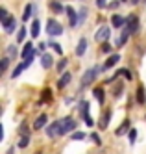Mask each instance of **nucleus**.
<instances>
[{"instance_id": "39", "label": "nucleus", "mask_w": 146, "mask_h": 154, "mask_svg": "<svg viewBox=\"0 0 146 154\" xmlns=\"http://www.w3.org/2000/svg\"><path fill=\"white\" fill-rule=\"evenodd\" d=\"M120 74H124V76H126L128 80H131V72H130L128 69H120Z\"/></svg>"}, {"instance_id": "8", "label": "nucleus", "mask_w": 146, "mask_h": 154, "mask_svg": "<svg viewBox=\"0 0 146 154\" xmlns=\"http://www.w3.org/2000/svg\"><path fill=\"white\" fill-rule=\"evenodd\" d=\"M130 35H131V32H130V30L124 26V28H122V34H120V37L117 39V43H115V45H117L118 48H120V47H124L126 43H128V37H130Z\"/></svg>"}, {"instance_id": "35", "label": "nucleus", "mask_w": 146, "mask_h": 154, "mask_svg": "<svg viewBox=\"0 0 146 154\" xmlns=\"http://www.w3.org/2000/svg\"><path fill=\"white\" fill-rule=\"evenodd\" d=\"M102 52H106V54H107V52H111V45H109L107 41H106V43H102Z\"/></svg>"}, {"instance_id": "24", "label": "nucleus", "mask_w": 146, "mask_h": 154, "mask_svg": "<svg viewBox=\"0 0 146 154\" xmlns=\"http://www.w3.org/2000/svg\"><path fill=\"white\" fill-rule=\"evenodd\" d=\"M50 9H52L54 13H61V11H65V8H63L59 2H55V0H54V2H50Z\"/></svg>"}, {"instance_id": "5", "label": "nucleus", "mask_w": 146, "mask_h": 154, "mask_svg": "<svg viewBox=\"0 0 146 154\" xmlns=\"http://www.w3.org/2000/svg\"><path fill=\"white\" fill-rule=\"evenodd\" d=\"M80 113L83 115V121H85L87 126H93V125H94L93 119H91V115H89V102H85V100L80 102Z\"/></svg>"}, {"instance_id": "6", "label": "nucleus", "mask_w": 146, "mask_h": 154, "mask_svg": "<svg viewBox=\"0 0 146 154\" xmlns=\"http://www.w3.org/2000/svg\"><path fill=\"white\" fill-rule=\"evenodd\" d=\"M126 28L131 32V34H137L139 32V17L137 15H130L126 19Z\"/></svg>"}, {"instance_id": "9", "label": "nucleus", "mask_w": 146, "mask_h": 154, "mask_svg": "<svg viewBox=\"0 0 146 154\" xmlns=\"http://www.w3.org/2000/svg\"><path fill=\"white\" fill-rule=\"evenodd\" d=\"M118 60H120V54H113V56H109L107 60H106V63H104V71H107V69H111L113 65H117L118 63Z\"/></svg>"}, {"instance_id": "27", "label": "nucleus", "mask_w": 146, "mask_h": 154, "mask_svg": "<svg viewBox=\"0 0 146 154\" xmlns=\"http://www.w3.org/2000/svg\"><path fill=\"white\" fill-rule=\"evenodd\" d=\"M28 143H30V136H22L20 141H19V147H20V149H26Z\"/></svg>"}, {"instance_id": "4", "label": "nucleus", "mask_w": 146, "mask_h": 154, "mask_svg": "<svg viewBox=\"0 0 146 154\" xmlns=\"http://www.w3.org/2000/svg\"><path fill=\"white\" fill-rule=\"evenodd\" d=\"M65 11H67V15H69V23H70V26H72V28L80 26V15L76 13V9H74V8L67 6V8H65Z\"/></svg>"}, {"instance_id": "23", "label": "nucleus", "mask_w": 146, "mask_h": 154, "mask_svg": "<svg viewBox=\"0 0 146 154\" xmlns=\"http://www.w3.org/2000/svg\"><path fill=\"white\" fill-rule=\"evenodd\" d=\"M39 24H41L39 20H33V23H31V37H33V39L39 37V30H41V26H39Z\"/></svg>"}, {"instance_id": "36", "label": "nucleus", "mask_w": 146, "mask_h": 154, "mask_svg": "<svg viewBox=\"0 0 146 154\" xmlns=\"http://www.w3.org/2000/svg\"><path fill=\"white\" fill-rule=\"evenodd\" d=\"M85 17H87V9L83 8V9H80V23H83Z\"/></svg>"}, {"instance_id": "2", "label": "nucleus", "mask_w": 146, "mask_h": 154, "mask_svg": "<svg viewBox=\"0 0 146 154\" xmlns=\"http://www.w3.org/2000/svg\"><path fill=\"white\" fill-rule=\"evenodd\" d=\"M100 71H102V69H100V67H93V69H89L83 76H82V85L85 87V85H89V84H91L94 78H96V76H98V72Z\"/></svg>"}, {"instance_id": "22", "label": "nucleus", "mask_w": 146, "mask_h": 154, "mask_svg": "<svg viewBox=\"0 0 146 154\" xmlns=\"http://www.w3.org/2000/svg\"><path fill=\"white\" fill-rule=\"evenodd\" d=\"M46 134H48L50 137H55V136H59V134H58V125H55V123L48 125V126H46Z\"/></svg>"}, {"instance_id": "46", "label": "nucleus", "mask_w": 146, "mask_h": 154, "mask_svg": "<svg viewBox=\"0 0 146 154\" xmlns=\"http://www.w3.org/2000/svg\"><path fill=\"white\" fill-rule=\"evenodd\" d=\"M144 2H146V0H144Z\"/></svg>"}, {"instance_id": "44", "label": "nucleus", "mask_w": 146, "mask_h": 154, "mask_svg": "<svg viewBox=\"0 0 146 154\" xmlns=\"http://www.w3.org/2000/svg\"><path fill=\"white\" fill-rule=\"evenodd\" d=\"M141 2V0H131V4H139Z\"/></svg>"}, {"instance_id": "43", "label": "nucleus", "mask_w": 146, "mask_h": 154, "mask_svg": "<svg viewBox=\"0 0 146 154\" xmlns=\"http://www.w3.org/2000/svg\"><path fill=\"white\" fill-rule=\"evenodd\" d=\"M39 50L44 52V50H46V45H44V43H41V45H39Z\"/></svg>"}, {"instance_id": "34", "label": "nucleus", "mask_w": 146, "mask_h": 154, "mask_svg": "<svg viewBox=\"0 0 146 154\" xmlns=\"http://www.w3.org/2000/svg\"><path fill=\"white\" fill-rule=\"evenodd\" d=\"M50 47H52V48H54L55 52H58V54H59V56H61V54H63V48H61V47L58 45V43H52V45H50Z\"/></svg>"}, {"instance_id": "41", "label": "nucleus", "mask_w": 146, "mask_h": 154, "mask_svg": "<svg viewBox=\"0 0 146 154\" xmlns=\"http://www.w3.org/2000/svg\"><path fill=\"white\" fill-rule=\"evenodd\" d=\"M106 4H107V0H96V6H98V8H102V9L106 8Z\"/></svg>"}, {"instance_id": "25", "label": "nucleus", "mask_w": 146, "mask_h": 154, "mask_svg": "<svg viewBox=\"0 0 146 154\" xmlns=\"http://www.w3.org/2000/svg\"><path fill=\"white\" fill-rule=\"evenodd\" d=\"M7 65H9V58H2V61H0V72H6L7 71Z\"/></svg>"}, {"instance_id": "42", "label": "nucleus", "mask_w": 146, "mask_h": 154, "mask_svg": "<svg viewBox=\"0 0 146 154\" xmlns=\"http://www.w3.org/2000/svg\"><path fill=\"white\" fill-rule=\"evenodd\" d=\"M122 2V0H115V2H111L109 4V9H115V8H118V4Z\"/></svg>"}, {"instance_id": "16", "label": "nucleus", "mask_w": 146, "mask_h": 154, "mask_svg": "<svg viewBox=\"0 0 146 154\" xmlns=\"http://www.w3.org/2000/svg\"><path fill=\"white\" fill-rule=\"evenodd\" d=\"M52 63H54V61H52V56L44 52L43 56H41V65H43V69H50V67H52Z\"/></svg>"}, {"instance_id": "13", "label": "nucleus", "mask_w": 146, "mask_h": 154, "mask_svg": "<svg viewBox=\"0 0 146 154\" xmlns=\"http://www.w3.org/2000/svg\"><path fill=\"white\" fill-rule=\"evenodd\" d=\"M111 23H113V26L118 30V28H124L126 26V19L120 17V15H113V17H111Z\"/></svg>"}, {"instance_id": "31", "label": "nucleus", "mask_w": 146, "mask_h": 154, "mask_svg": "<svg viewBox=\"0 0 146 154\" xmlns=\"http://www.w3.org/2000/svg\"><path fill=\"white\" fill-rule=\"evenodd\" d=\"M67 65H69V61H67V58H63L59 63H58V71L61 72V71H65V67H67Z\"/></svg>"}, {"instance_id": "21", "label": "nucleus", "mask_w": 146, "mask_h": 154, "mask_svg": "<svg viewBox=\"0 0 146 154\" xmlns=\"http://www.w3.org/2000/svg\"><path fill=\"white\" fill-rule=\"evenodd\" d=\"M137 102H139V104H144V102H146V95H144V87H142V85L137 87Z\"/></svg>"}, {"instance_id": "33", "label": "nucleus", "mask_w": 146, "mask_h": 154, "mask_svg": "<svg viewBox=\"0 0 146 154\" xmlns=\"http://www.w3.org/2000/svg\"><path fill=\"white\" fill-rule=\"evenodd\" d=\"M19 132H20V136H30V130H28V126H26V125H22Z\"/></svg>"}, {"instance_id": "45", "label": "nucleus", "mask_w": 146, "mask_h": 154, "mask_svg": "<svg viewBox=\"0 0 146 154\" xmlns=\"http://www.w3.org/2000/svg\"><path fill=\"white\" fill-rule=\"evenodd\" d=\"M122 2H124V0H122Z\"/></svg>"}, {"instance_id": "18", "label": "nucleus", "mask_w": 146, "mask_h": 154, "mask_svg": "<svg viewBox=\"0 0 146 154\" xmlns=\"http://www.w3.org/2000/svg\"><path fill=\"white\" fill-rule=\"evenodd\" d=\"M33 54H35V52H33L31 43H26V45H24V48H22V54H20V56L24 58V60H28L30 56H33Z\"/></svg>"}, {"instance_id": "29", "label": "nucleus", "mask_w": 146, "mask_h": 154, "mask_svg": "<svg viewBox=\"0 0 146 154\" xmlns=\"http://www.w3.org/2000/svg\"><path fill=\"white\" fill-rule=\"evenodd\" d=\"M72 139L82 141V139H85V134H83V132H72Z\"/></svg>"}, {"instance_id": "37", "label": "nucleus", "mask_w": 146, "mask_h": 154, "mask_svg": "<svg viewBox=\"0 0 146 154\" xmlns=\"http://www.w3.org/2000/svg\"><path fill=\"white\" fill-rule=\"evenodd\" d=\"M0 19H2V23H4V20H6V19H9V17H7V11H6V9H4V8H2V9H0Z\"/></svg>"}, {"instance_id": "40", "label": "nucleus", "mask_w": 146, "mask_h": 154, "mask_svg": "<svg viewBox=\"0 0 146 154\" xmlns=\"http://www.w3.org/2000/svg\"><path fill=\"white\" fill-rule=\"evenodd\" d=\"M91 139L96 143V145H102V141H100V137H98V134H91Z\"/></svg>"}, {"instance_id": "11", "label": "nucleus", "mask_w": 146, "mask_h": 154, "mask_svg": "<svg viewBox=\"0 0 146 154\" xmlns=\"http://www.w3.org/2000/svg\"><path fill=\"white\" fill-rule=\"evenodd\" d=\"M2 24H4V30L7 32V34H11V32L15 30V26H17V19H15V17H9V19L4 20Z\"/></svg>"}, {"instance_id": "26", "label": "nucleus", "mask_w": 146, "mask_h": 154, "mask_svg": "<svg viewBox=\"0 0 146 154\" xmlns=\"http://www.w3.org/2000/svg\"><path fill=\"white\" fill-rule=\"evenodd\" d=\"M50 100H52V91H50V89H44V91H43V100H41V102H50Z\"/></svg>"}, {"instance_id": "47", "label": "nucleus", "mask_w": 146, "mask_h": 154, "mask_svg": "<svg viewBox=\"0 0 146 154\" xmlns=\"http://www.w3.org/2000/svg\"><path fill=\"white\" fill-rule=\"evenodd\" d=\"M37 154H39V152H37Z\"/></svg>"}, {"instance_id": "10", "label": "nucleus", "mask_w": 146, "mask_h": 154, "mask_svg": "<svg viewBox=\"0 0 146 154\" xmlns=\"http://www.w3.org/2000/svg\"><path fill=\"white\" fill-rule=\"evenodd\" d=\"M109 121H111V112H104L102 117H100V121H98V126L102 130H106L109 126Z\"/></svg>"}, {"instance_id": "19", "label": "nucleus", "mask_w": 146, "mask_h": 154, "mask_svg": "<svg viewBox=\"0 0 146 154\" xmlns=\"http://www.w3.org/2000/svg\"><path fill=\"white\" fill-rule=\"evenodd\" d=\"M69 82H70V72H65L61 78H59V82H58V87H59V89H63V87L69 85Z\"/></svg>"}, {"instance_id": "38", "label": "nucleus", "mask_w": 146, "mask_h": 154, "mask_svg": "<svg viewBox=\"0 0 146 154\" xmlns=\"http://www.w3.org/2000/svg\"><path fill=\"white\" fill-rule=\"evenodd\" d=\"M122 89H124V87H122V84H120V85H117V87H115V89H113V93H115V97H118V95L122 93Z\"/></svg>"}, {"instance_id": "14", "label": "nucleus", "mask_w": 146, "mask_h": 154, "mask_svg": "<svg viewBox=\"0 0 146 154\" xmlns=\"http://www.w3.org/2000/svg\"><path fill=\"white\" fill-rule=\"evenodd\" d=\"M93 97L96 98L100 104H102V102L106 100V91L102 89V87H94V89H93Z\"/></svg>"}, {"instance_id": "30", "label": "nucleus", "mask_w": 146, "mask_h": 154, "mask_svg": "<svg viewBox=\"0 0 146 154\" xmlns=\"http://www.w3.org/2000/svg\"><path fill=\"white\" fill-rule=\"evenodd\" d=\"M135 139H137V130L131 128V130H130V143H131V145L135 143Z\"/></svg>"}, {"instance_id": "12", "label": "nucleus", "mask_w": 146, "mask_h": 154, "mask_svg": "<svg viewBox=\"0 0 146 154\" xmlns=\"http://www.w3.org/2000/svg\"><path fill=\"white\" fill-rule=\"evenodd\" d=\"M46 123H48L46 113H41V115L35 119V123H33V128H35V130H41L43 126H46Z\"/></svg>"}, {"instance_id": "7", "label": "nucleus", "mask_w": 146, "mask_h": 154, "mask_svg": "<svg viewBox=\"0 0 146 154\" xmlns=\"http://www.w3.org/2000/svg\"><path fill=\"white\" fill-rule=\"evenodd\" d=\"M109 34H111L109 28H107V26H102V28H100V30L96 32L94 39H96V41H100V43H106V41L109 39Z\"/></svg>"}, {"instance_id": "3", "label": "nucleus", "mask_w": 146, "mask_h": 154, "mask_svg": "<svg viewBox=\"0 0 146 154\" xmlns=\"http://www.w3.org/2000/svg\"><path fill=\"white\" fill-rule=\"evenodd\" d=\"M46 32L50 35H61L63 34V26L58 23V20H48L46 23Z\"/></svg>"}, {"instance_id": "32", "label": "nucleus", "mask_w": 146, "mask_h": 154, "mask_svg": "<svg viewBox=\"0 0 146 154\" xmlns=\"http://www.w3.org/2000/svg\"><path fill=\"white\" fill-rule=\"evenodd\" d=\"M6 52H7V58H13L15 54H17V48L11 45V47H7V50H6Z\"/></svg>"}, {"instance_id": "20", "label": "nucleus", "mask_w": 146, "mask_h": 154, "mask_svg": "<svg viewBox=\"0 0 146 154\" xmlns=\"http://www.w3.org/2000/svg\"><path fill=\"white\" fill-rule=\"evenodd\" d=\"M33 9H35V6H33V4H26V8H24V15H22V20H28V19L33 15Z\"/></svg>"}, {"instance_id": "28", "label": "nucleus", "mask_w": 146, "mask_h": 154, "mask_svg": "<svg viewBox=\"0 0 146 154\" xmlns=\"http://www.w3.org/2000/svg\"><path fill=\"white\" fill-rule=\"evenodd\" d=\"M24 37H26V28H24V26H20L19 34H17V41H19V43H20V41H24Z\"/></svg>"}, {"instance_id": "17", "label": "nucleus", "mask_w": 146, "mask_h": 154, "mask_svg": "<svg viewBox=\"0 0 146 154\" xmlns=\"http://www.w3.org/2000/svg\"><path fill=\"white\" fill-rule=\"evenodd\" d=\"M115 134H117V136H124V134H130V121H128V119H126L124 123H122V125L117 128V132H115Z\"/></svg>"}, {"instance_id": "15", "label": "nucleus", "mask_w": 146, "mask_h": 154, "mask_svg": "<svg viewBox=\"0 0 146 154\" xmlns=\"http://www.w3.org/2000/svg\"><path fill=\"white\" fill-rule=\"evenodd\" d=\"M85 50H87V39H85V37H82V39H80V43H78V47H76V56H83Z\"/></svg>"}, {"instance_id": "1", "label": "nucleus", "mask_w": 146, "mask_h": 154, "mask_svg": "<svg viewBox=\"0 0 146 154\" xmlns=\"http://www.w3.org/2000/svg\"><path fill=\"white\" fill-rule=\"evenodd\" d=\"M55 125H58V134L59 136L70 134V132H74V128L78 126V123H76L72 117H63L59 121H55Z\"/></svg>"}]
</instances>
